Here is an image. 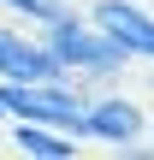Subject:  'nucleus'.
<instances>
[{"label": "nucleus", "instance_id": "f257e3e1", "mask_svg": "<svg viewBox=\"0 0 154 160\" xmlns=\"http://www.w3.org/2000/svg\"><path fill=\"white\" fill-rule=\"evenodd\" d=\"M36 36L59 53V65L71 71V83H107V77H119V71L131 65V53H125L95 18H77V6H65L59 18L36 24Z\"/></svg>", "mask_w": 154, "mask_h": 160}, {"label": "nucleus", "instance_id": "f03ea898", "mask_svg": "<svg viewBox=\"0 0 154 160\" xmlns=\"http://www.w3.org/2000/svg\"><path fill=\"white\" fill-rule=\"evenodd\" d=\"M0 107H6V125L30 119V125L89 137V95L77 83H12V77H0Z\"/></svg>", "mask_w": 154, "mask_h": 160}, {"label": "nucleus", "instance_id": "7ed1b4c3", "mask_svg": "<svg viewBox=\"0 0 154 160\" xmlns=\"http://www.w3.org/2000/svg\"><path fill=\"white\" fill-rule=\"evenodd\" d=\"M89 18H95V24L131 53V65H137V59L154 65V12L142 6V0H95Z\"/></svg>", "mask_w": 154, "mask_h": 160}, {"label": "nucleus", "instance_id": "20e7f679", "mask_svg": "<svg viewBox=\"0 0 154 160\" xmlns=\"http://www.w3.org/2000/svg\"><path fill=\"white\" fill-rule=\"evenodd\" d=\"M142 131H148V113H142L131 95H89V137H95V142L131 148Z\"/></svg>", "mask_w": 154, "mask_h": 160}, {"label": "nucleus", "instance_id": "39448f33", "mask_svg": "<svg viewBox=\"0 0 154 160\" xmlns=\"http://www.w3.org/2000/svg\"><path fill=\"white\" fill-rule=\"evenodd\" d=\"M12 148L18 154H36V160H71L77 154V137L71 131H53V125H30V119H12Z\"/></svg>", "mask_w": 154, "mask_h": 160}, {"label": "nucleus", "instance_id": "423d86ee", "mask_svg": "<svg viewBox=\"0 0 154 160\" xmlns=\"http://www.w3.org/2000/svg\"><path fill=\"white\" fill-rule=\"evenodd\" d=\"M0 6H6V12H18L24 24H47V18H59L71 0H0Z\"/></svg>", "mask_w": 154, "mask_h": 160}, {"label": "nucleus", "instance_id": "0eeeda50", "mask_svg": "<svg viewBox=\"0 0 154 160\" xmlns=\"http://www.w3.org/2000/svg\"><path fill=\"white\" fill-rule=\"evenodd\" d=\"M0 125H6V107H0Z\"/></svg>", "mask_w": 154, "mask_h": 160}, {"label": "nucleus", "instance_id": "6e6552de", "mask_svg": "<svg viewBox=\"0 0 154 160\" xmlns=\"http://www.w3.org/2000/svg\"><path fill=\"white\" fill-rule=\"evenodd\" d=\"M148 131H154V113H148Z\"/></svg>", "mask_w": 154, "mask_h": 160}]
</instances>
